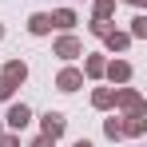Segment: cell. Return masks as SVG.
Instances as JSON below:
<instances>
[{"instance_id": "cell-1", "label": "cell", "mask_w": 147, "mask_h": 147, "mask_svg": "<svg viewBox=\"0 0 147 147\" xmlns=\"http://www.w3.org/2000/svg\"><path fill=\"white\" fill-rule=\"evenodd\" d=\"M44 131H48L52 139H56V135L64 131V115H56V111H48V115H44Z\"/></svg>"}, {"instance_id": "cell-2", "label": "cell", "mask_w": 147, "mask_h": 147, "mask_svg": "<svg viewBox=\"0 0 147 147\" xmlns=\"http://www.w3.org/2000/svg\"><path fill=\"white\" fill-rule=\"evenodd\" d=\"M8 123H12V127H24V123H28V107H24V103H16V107L8 111Z\"/></svg>"}, {"instance_id": "cell-3", "label": "cell", "mask_w": 147, "mask_h": 147, "mask_svg": "<svg viewBox=\"0 0 147 147\" xmlns=\"http://www.w3.org/2000/svg\"><path fill=\"white\" fill-rule=\"evenodd\" d=\"M76 84H80V76H76V72H64V76H60V88H64V92H72Z\"/></svg>"}, {"instance_id": "cell-4", "label": "cell", "mask_w": 147, "mask_h": 147, "mask_svg": "<svg viewBox=\"0 0 147 147\" xmlns=\"http://www.w3.org/2000/svg\"><path fill=\"white\" fill-rule=\"evenodd\" d=\"M52 28V16H32V32H48Z\"/></svg>"}, {"instance_id": "cell-5", "label": "cell", "mask_w": 147, "mask_h": 147, "mask_svg": "<svg viewBox=\"0 0 147 147\" xmlns=\"http://www.w3.org/2000/svg\"><path fill=\"white\" fill-rule=\"evenodd\" d=\"M4 80H8V84H12V80H24V64H8V76H4Z\"/></svg>"}, {"instance_id": "cell-6", "label": "cell", "mask_w": 147, "mask_h": 147, "mask_svg": "<svg viewBox=\"0 0 147 147\" xmlns=\"http://www.w3.org/2000/svg\"><path fill=\"white\" fill-rule=\"evenodd\" d=\"M8 92H12V84H8V80H0V99L8 96Z\"/></svg>"}, {"instance_id": "cell-7", "label": "cell", "mask_w": 147, "mask_h": 147, "mask_svg": "<svg viewBox=\"0 0 147 147\" xmlns=\"http://www.w3.org/2000/svg\"><path fill=\"white\" fill-rule=\"evenodd\" d=\"M0 147H16V139H0Z\"/></svg>"}, {"instance_id": "cell-8", "label": "cell", "mask_w": 147, "mask_h": 147, "mask_svg": "<svg viewBox=\"0 0 147 147\" xmlns=\"http://www.w3.org/2000/svg\"><path fill=\"white\" fill-rule=\"evenodd\" d=\"M76 147H92V143H76Z\"/></svg>"}]
</instances>
